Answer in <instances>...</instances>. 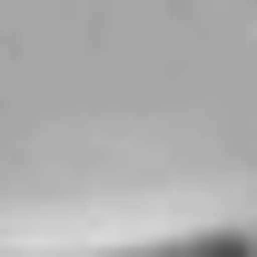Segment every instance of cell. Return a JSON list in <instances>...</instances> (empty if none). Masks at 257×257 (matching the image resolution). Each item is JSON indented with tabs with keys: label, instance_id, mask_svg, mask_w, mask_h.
<instances>
[{
	"label": "cell",
	"instance_id": "cell-1",
	"mask_svg": "<svg viewBox=\"0 0 257 257\" xmlns=\"http://www.w3.org/2000/svg\"><path fill=\"white\" fill-rule=\"evenodd\" d=\"M0 257H50V247H0ZM69 257H257V227H188L149 247H69Z\"/></svg>",
	"mask_w": 257,
	"mask_h": 257
}]
</instances>
